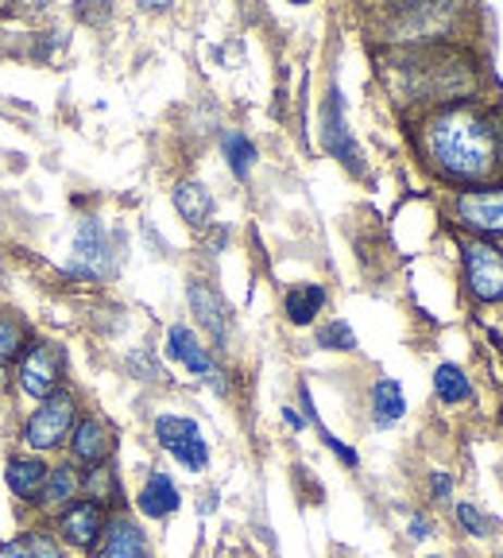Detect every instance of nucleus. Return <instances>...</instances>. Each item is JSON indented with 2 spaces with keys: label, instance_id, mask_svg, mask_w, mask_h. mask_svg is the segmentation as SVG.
Here are the masks:
<instances>
[{
  "label": "nucleus",
  "instance_id": "1",
  "mask_svg": "<svg viewBox=\"0 0 503 558\" xmlns=\"http://www.w3.org/2000/svg\"><path fill=\"white\" fill-rule=\"evenodd\" d=\"M426 156L450 183L480 186L500 171L503 129L484 105L461 101L438 109L422 124Z\"/></svg>",
  "mask_w": 503,
  "mask_h": 558
},
{
  "label": "nucleus",
  "instance_id": "2",
  "mask_svg": "<svg viewBox=\"0 0 503 558\" xmlns=\"http://www.w3.org/2000/svg\"><path fill=\"white\" fill-rule=\"evenodd\" d=\"M461 260L469 295L477 303H503V248H495L492 241H465Z\"/></svg>",
  "mask_w": 503,
  "mask_h": 558
},
{
  "label": "nucleus",
  "instance_id": "3",
  "mask_svg": "<svg viewBox=\"0 0 503 558\" xmlns=\"http://www.w3.org/2000/svg\"><path fill=\"white\" fill-rule=\"evenodd\" d=\"M453 218L473 233H480V241L503 236V186H480V191L457 194Z\"/></svg>",
  "mask_w": 503,
  "mask_h": 558
},
{
  "label": "nucleus",
  "instance_id": "4",
  "mask_svg": "<svg viewBox=\"0 0 503 558\" xmlns=\"http://www.w3.org/2000/svg\"><path fill=\"white\" fill-rule=\"evenodd\" d=\"M70 423H74V396L51 392L44 400V408L27 418V427H24L27 446H35V450H51V446H59L62 438H66Z\"/></svg>",
  "mask_w": 503,
  "mask_h": 558
},
{
  "label": "nucleus",
  "instance_id": "5",
  "mask_svg": "<svg viewBox=\"0 0 503 558\" xmlns=\"http://www.w3.org/2000/svg\"><path fill=\"white\" fill-rule=\"evenodd\" d=\"M321 140H326V151L338 156L348 171H365L360 163V148H356L353 132L345 124V101H341V89H330L326 97V109H321Z\"/></svg>",
  "mask_w": 503,
  "mask_h": 558
},
{
  "label": "nucleus",
  "instance_id": "6",
  "mask_svg": "<svg viewBox=\"0 0 503 558\" xmlns=\"http://www.w3.org/2000/svg\"><path fill=\"white\" fill-rule=\"evenodd\" d=\"M167 353H171L179 365H186L194 376H201V380H209L218 392H225V384H221V373L218 365H213V357H209V349L198 341V333L191 330V326H171L167 330Z\"/></svg>",
  "mask_w": 503,
  "mask_h": 558
},
{
  "label": "nucleus",
  "instance_id": "7",
  "mask_svg": "<svg viewBox=\"0 0 503 558\" xmlns=\"http://www.w3.org/2000/svg\"><path fill=\"white\" fill-rule=\"evenodd\" d=\"M74 271L86 279L109 276V233L97 218H86L74 233Z\"/></svg>",
  "mask_w": 503,
  "mask_h": 558
},
{
  "label": "nucleus",
  "instance_id": "8",
  "mask_svg": "<svg viewBox=\"0 0 503 558\" xmlns=\"http://www.w3.org/2000/svg\"><path fill=\"white\" fill-rule=\"evenodd\" d=\"M59 373H62V349L35 345L24 357V365H20V384H24V392L47 400L54 392V384H59Z\"/></svg>",
  "mask_w": 503,
  "mask_h": 558
},
{
  "label": "nucleus",
  "instance_id": "9",
  "mask_svg": "<svg viewBox=\"0 0 503 558\" xmlns=\"http://www.w3.org/2000/svg\"><path fill=\"white\" fill-rule=\"evenodd\" d=\"M59 532L66 543H74V547H94L97 535L105 532V512L101 505H94V500H82V505L66 508L59 520Z\"/></svg>",
  "mask_w": 503,
  "mask_h": 558
},
{
  "label": "nucleus",
  "instance_id": "10",
  "mask_svg": "<svg viewBox=\"0 0 503 558\" xmlns=\"http://www.w3.org/2000/svg\"><path fill=\"white\" fill-rule=\"evenodd\" d=\"M186 299H191V311L198 314V323L213 333V341H225L229 338V311H225V303H221L218 291L209 288V283H201V279H194Z\"/></svg>",
  "mask_w": 503,
  "mask_h": 558
},
{
  "label": "nucleus",
  "instance_id": "11",
  "mask_svg": "<svg viewBox=\"0 0 503 558\" xmlns=\"http://www.w3.org/2000/svg\"><path fill=\"white\" fill-rule=\"evenodd\" d=\"M94 558H148V543L132 520H113L105 527V539Z\"/></svg>",
  "mask_w": 503,
  "mask_h": 558
},
{
  "label": "nucleus",
  "instance_id": "12",
  "mask_svg": "<svg viewBox=\"0 0 503 558\" xmlns=\"http://www.w3.org/2000/svg\"><path fill=\"white\" fill-rule=\"evenodd\" d=\"M403 415H407V396H403V384L391 380V376H380V380L372 384V418H376V427H395Z\"/></svg>",
  "mask_w": 503,
  "mask_h": 558
},
{
  "label": "nucleus",
  "instance_id": "13",
  "mask_svg": "<svg viewBox=\"0 0 503 558\" xmlns=\"http://www.w3.org/2000/svg\"><path fill=\"white\" fill-rule=\"evenodd\" d=\"M174 209L183 214V221H191L194 229H206L209 218H213V194L201 183L186 179V183L174 186Z\"/></svg>",
  "mask_w": 503,
  "mask_h": 558
},
{
  "label": "nucleus",
  "instance_id": "14",
  "mask_svg": "<svg viewBox=\"0 0 503 558\" xmlns=\"http://www.w3.org/2000/svg\"><path fill=\"white\" fill-rule=\"evenodd\" d=\"M174 508H179V488H174V481L167 477V473H151L144 493H139V512L151 515V520H163Z\"/></svg>",
  "mask_w": 503,
  "mask_h": 558
},
{
  "label": "nucleus",
  "instance_id": "15",
  "mask_svg": "<svg viewBox=\"0 0 503 558\" xmlns=\"http://www.w3.org/2000/svg\"><path fill=\"white\" fill-rule=\"evenodd\" d=\"M74 458L78 462H89V465H101L105 453H109V446H113V438H109V430L97 423V418H82L78 430H74Z\"/></svg>",
  "mask_w": 503,
  "mask_h": 558
},
{
  "label": "nucleus",
  "instance_id": "16",
  "mask_svg": "<svg viewBox=\"0 0 503 558\" xmlns=\"http://www.w3.org/2000/svg\"><path fill=\"white\" fill-rule=\"evenodd\" d=\"M9 485L16 497L39 500V493H44V485H47V465L35 462V458H16V462L9 465Z\"/></svg>",
  "mask_w": 503,
  "mask_h": 558
},
{
  "label": "nucleus",
  "instance_id": "17",
  "mask_svg": "<svg viewBox=\"0 0 503 558\" xmlns=\"http://www.w3.org/2000/svg\"><path fill=\"white\" fill-rule=\"evenodd\" d=\"M286 318L295 326H310L314 314L326 306V288H318V283H303V288H291L286 291Z\"/></svg>",
  "mask_w": 503,
  "mask_h": 558
},
{
  "label": "nucleus",
  "instance_id": "18",
  "mask_svg": "<svg viewBox=\"0 0 503 558\" xmlns=\"http://www.w3.org/2000/svg\"><path fill=\"white\" fill-rule=\"evenodd\" d=\"M434 392L442 403L457 408V403L473 400V384H469V376H465V368L445 361V365H438V373H434Z\"/></svg>",
  "mask_w": 503,
  "mask_h": 558
},
{
  "label": "nucleus",
  "instance_id": "19",
  "mask_svg": "<svg viewBox=\"0 0 503 558\" xmlns=\"http://www.w3.org/2000/svg\"><path fill=\"white\" fill-rule=\"evenodd\" d=\"M221 148H225L229 171H233L236 179H248L252 167H256V144H252L244 132H225V136H221Z\"/></svg>",
  "mask_w": 503,
  "mask_h": 558
},
{
  "label": "nucleus",
  "instance_id": "20",
  "mask_svg": "<svg viewBox=\"0 0 503 558\" xmlns=\"http://www.w3.org/2000/svg\"><path fill=\"white\" fill-rule=\"evenodd\" d=\"M74 493H78V473L70 470V465H59V470L47 473V485L39 493V500L44 505H66Z\"/></svg>",
  "mask_w": 503,
  "mask_h": 558
},
{
  "label": "nucleus",
  "instance_id": "21",
  "mask_svg": "<svg viewBox=\"0 0 503 558\" xmlns=\"http://www.w3.org/2000/svg\"><path fill=\"white\" fill-rule=\"evenodd\" d=\"M194 435H201L194 418H183V415H159L156 418V438H159L163 450H171V446L186 442V438H194Z\"/></svg>",
  "mask_w": 503,
  "mask_h": 558
},
{
  "label": "nucleus",
  "instance_id": "22",
  "mask_svg": "<svg viewBox=\"0 0 503 558\" xmlns=\"http://www.w3.org/2000/svg\"><path fill=\"white\" fill-rule=\"evenodd\" d=\"M171 458H174L179 465H183V470L201 473V470H206V462H209V446H206V438L194 435V438H186V442L171 446Z\"/></svg>",
  "mask_w": 503,
  "mask_h": 558
},
{
  "label": "nucleus",
  "instance_id": "23",
  "mask_svg": "<svg viewBox=\"0 0 503 558\" xmlns=\"http://www.w3.org/2000/svg\"><path fill=\"white\" fill-rule=\"evenodd\" d=\"M86 493H89V497H94V505H109V500L121 497V488H116L113 470H109V465H105V462L89 470V477H86Z\"/></svg>",
  "mask_w": 503,
  "mask_h": 558
},
{
  "label": "nucleus",
  "instance_id": "24",
  "mask_svg": "<svg viewBox=\"0 0 503 558\" xmlns=\"http://www.w3.org/2000/svg\"><path fill=\"white\" fill-rule=\"evenodd\" d=\"M453 515H457V523L465 527L469 535H477V539H484V535H492V520H488L484 512H480L477 505H469V500H457V508H453Z\"/></svg>",
  "mask_w": 503,
  "mask_h": 558
},
{
  "label": "nucleus",
  "instance_id": "25",
  "mask_svg": "<svg viewBox=\"0 0 503 558\" xmlns=\"http://www.w3.org/2000/svg\"><path fill=\"white\" fill-rule=\"evenodd\" d=\"M318 345H321V349H341V353H348V349H356L353 326H348V323H330V326H321Z\"/></svg>",
  "mask_w": 503,
  "mask_h": 558
},
{
  "label": "nucleus",
  "instance_id": "26",
  "mask_svg": "<svg viewBox=\"0 0 503 558\" xmlns=\"http://www.w3.org/2000/svg\"><path fill=\"white\" fill-rule=\"evenodd\" d=\"M24 349V326L12 314H0V357H16Z\"/></svg>",
  "mask_w": 503,
  "mask_h": 558
},
{
  "label": "nucleus",
  "instance_id": "27",
  "mask_svg": "<svg viewBox=\"0 0 503 558\" xmlns=\"http://www.w3.org/2000/svg\"><path fill=\"white\" fill-rule=\"evenodd\" d=\"M24 550H27V558H62L59 555V547H54L47 535H39V532H32L24 539Z\"/></svg>",
  "mask_w": 503,
  "mask_h": 558
},
{
  "label": "nucleus",
  "instance_id": "28",
  "mask_svg": "<svg viewBox=\"0 0 503 558\" xmlns=\"http://www.w3.org/2000/svg\"><path fill=\"white\" fill-rule=\"evenodd\" d=\"M321 438H326V446H330V450L338 453L341 462H345V465H356V450H348V446H341L338 438H333V435H330V430H326V427H321Z\"/></svg>",
  "mask_w": 503,
  "mask_h": 558
},
{
  "label": "nucleus",
  "instance_id": "29",
  "mask_svg": "<svg viewBox=\"0 0 503 558\" xmlns=\"http://www.w3.org/2000/svg\"><path fill=\"white\" fill-rule=\"evenodd\" d=\"M430 488H434L438 500H450L453 497V481L445 477V473H434V477H430Z\"/></svg>",
  "mask_w": 503,
  "mask_h": 558
},
{
  "label": "nucleus",
  "instance_id": "30",
  "mask_svg": "<svg viewBox=\"0 0 503 558\" xmlns=\"http://www.w3.org/2000/svg\"><path fill=\"white\" fill-rule=\"evenodd\" d=\"M426 535H430V523L422 515H410V539H426Z\"/></svg>",
  "mask_w": 503,
  "mask_h": 558
},
{
  "label": "nucleus",
  "instance_id": "31",
  "mask_svg": "<svg viewBox=\"0 0 503 558\" xmlns=\"http://www.w3.org/2000/svg\"><path fill=\"white\" fill-rule=\"evenodd\" d=\"M0 558H27L24 539H20V543H4V547H0Z\"/></svg>",
  "mask_w": 503,
  "mask_h": 558
},
{
  "label": "nucleus",
  "instance_id": "32",
  "mask_svg": "<svg viewBox=\"0 0 503 558\" xmlns=\"http://www.w3.org/2000/svg\"><path fill=\"white\" fill-rule=\"evenodd\" d=\"M283 418H286V423H291V427H295V430H298V427H303V423H306V418L298 415L295 408H283Z\"/></svg>",
  "mask_w": 503,
  "mask_h": 558
},
{
  "label": "nucleus",
  "instance_id": "33",
  "mask_svg": "<svg viewBox=\"0 0 503 558\" xmlns=\"http://www.w3.org/2000/svg\"><path fill=\"white\" fill-rule=\"evenodd\" d=\"M0 388H4V368H0Z\"/></svg>",
  "mask_w": 503,
  "mask_h": 558
}]
</instances>
